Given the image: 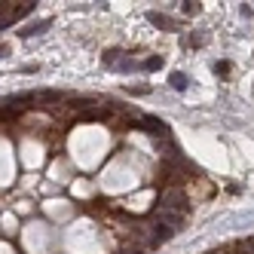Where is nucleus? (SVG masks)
Returning <instances> with one entry per match:
<instances>
[{"label":"nucleus","mask_w":254,"mask_h":254,"mask_svg":"<svg viewBox=\"0 0 254 254\" xmlns=\"http://www.w3.org/2000/svg\"><path fill=\"white\" fill-rule=\"evenodd\" d=\"M172 89H178V92H187V77L184 74H172Z\"/></svg>","instance_id":"f257e3e1"},{"label":"nucleus","mask_w":254,"mask_h":254,"mask_svg":"<svg viewBox=\"0 0 254 254\" xmlns=\"http://www.w3.org/2000/svg\"><path fill=\"white\" fill-rule=\"evenodd\" d=\"M43 28H49V22H40V25H31V28H25V31H19L22 37H34V34H40Z\"/></svg>","instance_id":"f03ea898"},{"label":"nucleus","mask_w":254,"mask_h":254,"mask_svg":"<svg viewBox=\"0 0 254 254\" xmlns=\"http://www.w3.org/2000/svg\"><path fill=\"white\" fill-rule=\"evenodd\" d=\"M147 19H150L153 25H159V28H172V22L166 19V15H159V12H150V15H147Z\"/></svg>","instance_id":"7ed1b4c3"},{"label":"nucleus","mask_w":254,"mask_h":254,"mask_svg":"<svg viewBox=\"0 0 254 254\" xmlns=\"http://www.w3.org/2000/svg\"><path fill=\"white\" fill-rule=\"evenodd\" d=\"M141 67H144V70H159V67H162V59H150V62H144Z\"/></svg>","instance_id":"20e7f679"},{"label":"nucleus","mask_w":254,"mask_h":254,"mask_svg":"<svg viewBox=\"0 0 254 254\" xmlns=\"http://www.w3.org/2000/svg\"><path fill=\"white\" fill-rule=\"evenodd\" d=\"M227 70H230L227 62H217V64H214V74H227Z\"/></svg>","instance_id":"39448f33"},{"label":"nucleus","mask_w":254,"mask_h":254,"mask_svg":"<svg viewBox=\"0 0 254 254\" xmlns=\"http://www.w3.org/2000/svg\"><path fill=\"white\" fill-rule=\"evenodd\" d=\"M184 12H187V15H193V12H199V3H190V0H187V3H184Z\"/></svg>","instance_id":"423d86ee"},{"label":"nucleus","mask_w":254,"mask_h":254,"mask_svg":"<svg viewBox=\"0 0 254 254\" xmlns=\"http://www.w3.org/2000/svg\"><path fill=\"white\" fill-rule=\"evenodd\" d=\"M6 52H9V46H6V43H0V59H3Z\"/></svg>","instance_id":"0eeeda50"}]
</instances>
